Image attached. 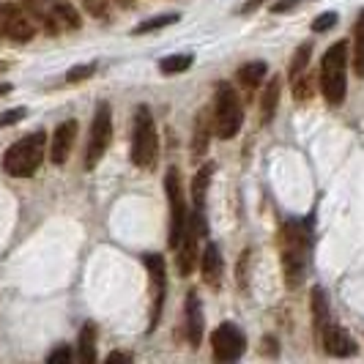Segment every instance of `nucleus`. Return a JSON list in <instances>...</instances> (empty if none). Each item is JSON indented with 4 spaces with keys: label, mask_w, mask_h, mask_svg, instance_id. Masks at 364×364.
<instances>
[{
    "label": "nucleus",
    "mask_w": 364,
    "mask_h": 364,
    "mask_svg": "<svg viewBox=\"0 0 364 364\" xmlns=\"http://www.w3.org/2000/svg\"><path fill=\"white\" fill-rule=\"evenodd\" d=\"M321 334H323V348H326V353H331V356H356L359 346L353 343V337H350L343 326L326 323Z\"/></svg>",
    "instance_id": "nucleus-14"
},
{
    "label": "nucleus",
    "mask_w": 364,
    "mask_h": 364,
    "mask_svg": "<svg viewBox=\"0 0 364 364\" xmlns=\"http://www.w3.org/2000/svg\"><path fill=\"white\" fill-rule=\"evenodd\" d=\"M192 60H195L192 55H170V58L159 60V69H162L164 74H181L192 66Z\"/></svg>",
    "instance_id": "nucleus-24"
},
{
    "label": "nucleus",
    "mask_w": 364,
    "mask_h": 364,
    "mask_svg": "<svg viewBox=\"0 0 364 364\" xmlns=\"http://www.w3.org/2000/svg\"><path fill=\"white\" fill-rule=\"evenodd\" d=\"M203 279L205 285L211 288H219L222 285V255H219L217 244H208L203 250Z\"/></svg>",
    "instance_id": "nucleus-16"
},
{
    "label": "nucleus",
    "mask_w": 364,
    "mask_h": 364,
    "mask_svg": "<svg viewBox=\"0 0 364 364\" xmlns=\"http://www.w3.org/2000/svg\"><path fill=\"white\" fill-rule=\"evenodd\" d=\"M263 3H266V0H247V3H244V9H241V14H250L252 9H257V6H263Z\"/></svg>",
    "instance_id": "nucleus-35"
},
{
    "label": "nucleus",
    "mask_w": 364,
    "mask_h": 364,
    "mask_svg": "<svg viewBox=\"0 0 364 364\" xmlns=\"http://www.w3.org/2000/svg\"><path fill=\"white\" fill-rule=\"evenodd\" d=\"M183 310H186V340H189L192 348H198L203 340V310H200V299H198L195 291L186 296Z\"/></svg>",
    "instance_id": "nucleus-15"
},
{
    "label": "nucleus",
    "mask_w": 364,
    "mask_h": 364,
    "mask_svg": "<svg viewBox=\"0 0 364 364\" xmlns=\"http://www.w3.org/2000/svg\"><path fill=\"white\" fill-rule=\"evenodd\" d=\"M91 74H96V63H85V66H74V69H69V74H66V80H69V82H82V80H88Z\"/></svg>",
    "instance_id": "nucleus-29"
},
{
    "label": "nucleus",
    "mask_w": 364,
    "mask_h": 364,
    "mask_svg": "<svg viewBox=\"0 0 364 364\" xmlns=\"http://www.w3.org/2000/svg\"><path fill=\"white\" fill-rule=\"evenodd\" d=\"M44 148H47V137L44 132H33L28 137H22L19 143L6 151L3 156V170L14 178H28L33 176L41 162H44Z\"/></svg>",
    "instance_id": "nucleus-3"
},
{
    "label": "nucleus",
    "mask_w": 364,
    "mask_h": 364,
    "mask_svg": "<svg viewBox=\"0 0 364 364\" xmlns=\"http://www.w3.org/2000/svg\"><path fill=\"white\" fill-rule=\"evenodd\" d=\"M208 109H203L198 115V129H195V156H203L208 148Z\"/></svg>",
    "instance_id": "nucleus-25"
},
{
    "label": "nucleus",
    "mask_w": 364,
    "mask_h": 364,
    "mask_svg": "<svg viewBox=\"0 0 364 364\" xmlns=\"http://www.w3.org/2000/svg\"><path fill=\"white\" fill-rule=\"evenodd\" d=\"M334 22H337V14L328 11V14H323V17H318L315 22H312V31H315V33H323V31H328V28H334Z\"/></svg>",
    "instance_id": "nucleus-31"
},
{
    "label": "nucleus",
    "mask_w": 364,
    "mask_h": 364,
    "mask_svg": "<svg viewBox=\"0 0 364 364\" xmlns=\"http://www.w3.org/2000/svg\"><path fill=\"white\" fill-rule=\"evenodd\" d=\"M0 33L9 36L11 41L25 44V41H31V38L36 36V22H33V17L22 6L3 3L0 6Z\"/></svg>",
    "instance_id": "nucleus-9"
},
{
    "label": "nucleus",
    "mask_w": 364,
    "mask_h": 364,
    "mask_svg": "<svg viewBox=\"0 0 364 364\" xmlns=\"http://www.w3.org/2000/svg\"><path fill=\"white\" fill-rule=\"evenodd\" d=\"M74 137H77V121L69 118V121L58 124V129H55V134H53V146H50V159H53V164L69 162Z\"/></svg>",
    "instance_id": "nucleus-12"
},
{
    "label": "nucleus",
    "mask_w": 364,
    "mask_h": 364,
    "mask_svg": "<svg viewBox=\"0 0 364 364\" xmlns=\"http://www.w3.org/2000/svg\"><path fill=\"white\" fill-rule=\"evenodd\" d=\"M28 115V109L25 107H17V109H6V112H0V129L3 127H14V124H19L22 118Z\"/></svg>",
    "instance_id": "nucleus-30"
},
{
    "label": "nucleus",
    "mask_w": 364,
    "mask_h": 364,
    "mask_svg": "<svg viewBox=\"0 0 364 364\" xmlns=\"http://www.w3.org/2000/svg\"><path fill=\"white\" fill-rule=\"evenodd\" d=\"M77 353H80V362L82 364L96 362V323H85V326L80 328Z\"/></svg>",
    "instance_id": "nucleus-17"
},
{
    "label": "nucleus",
    "mask_w": 364,
    "mask_h": 364,
    "mask_svg": "<svg viewBox=\"0 0 364 364\" xmlns=\"http://www.w3.org/2000/svg\"><path fill=\"white\" fill-rule=\"evenodd\" d=\"M109 140H112V112H109L107 102H102L96 107L91 124V137H88V148H85V170H93L102 162V156L109 148Z\"/></svg>",
    "instance_id": "nucleus-7"
},
{
    "label": "nucleus",
    "mask_w": 364,
    "mask_h": 364,
    "mask_svg": "<svg viewBox=\"0 0 364 364\" xmlns=\"http://www.w3.org/2000/svg\"><path fill=\"white\" fill-rule=\"evenodd\" d=\"M115 3H118V6H132L134 0H115Z\"/></svg>",
    "instance_id": "nucleus-37"
},
{
    "label": "nucleus",
    "mask_w": 364,
    "mask_h": 364,
    "mask_svg": "<svg viewBox=\"0 0 364 364\" xmlns=\"http://www.w3.org/2000/svg\"><path fill=\"white\" fill-rule=\"evenodd\" d=\"M238 82L244 85V88H255L263 82V77H266V63L263 60H252V63H244L241 69H238Z\"/></svg>",
    "instance_id": "nucleus-19"
},
{
    "label": "nucleus",
    "mask_w": 364,
    "mask_h": 364,
    "mask_svg": "<svg viewBox=\"0 0 364 364\" xmlns=\"http://www.w3.org/2000/svg\"><path fill=\"white\" fill-rule=\"evenodd\" d=\"M279 255L282 269L288 277V288H299L304 272H307V257H310V230L304 222L288 219L279 230Z\"/></svg>",
    "instance_id": "nucleus-1"
},
{
    "label": "nucleus",
    "mask_w": 364,
    "mask_h": 364,
    "mask_svg": "<svg viewBox=\"0 0 364 364\" xmlns=\"http://www.w3.org/2000/svg\"><path fill=\"white\" fill-rule=\"evenodd\" d=\"M159 154V140H156V127L154 115L146 105L134 109V134H132V162L143 170H151L156 164Z\"/></svg>",
    "instance_id": "nucleus-5"
},
{
    "label": "nucleus",
    "mask_w": 364,
    "mask_h": 364,
    "mask_svg": "<svg viewBox=\"0 0 364 364\" xmlns=\"http://www.w3.org/2000/svg\"><path fill=\"white\" fill-rule=\"evenodd\" d=\"M310 93H312V77H296L293 80V96L299 99V102H307L310 99Z\"/></svg>",
    "instance_id": "nucleus-27"
},
{
    "label": "nucleus",
    "mask_w": 364,
    "mask_h": 364,
    "mask_svg": "<svg viewBox=\"0 0 364 364\" xmlns=\"http://www.w3.org/2000/svg\"><path fill=\"white\" fill-rule=\"evenodd\" d=\"M348 44L346 41H337L331 44L323 55V63H321V91L326 96L328 105H343L348 93Z\"/></svg>",
    "instance_id": "nucleus-4"
},
{
    "label": "nucleus",
    "mask_w": 364,
    "mask_h": 364,
    "mask_svg": "<svg viewBox=\"0 0 364 364\" xmlns=\"http://www.w3.org/2000/svg\"><path fill=\"white\" fill-rule=\"evenodd\" d=\"M181 14L178 11H173V14H162V17H154V19H146V22H140L137 28H134V36H143V33H151V31H159L164 25H173V22H178Z\"/></svg>",
    "instance_id": "nucleus-23"
},
{
    "label": "nucleus",
    "mask_w": 364,
    "mask_h": 364,
    "mask_svg": "<svg viewBox=\"0 0 364 364\" xmlns=\"http://www.w3.org/2000/svg\"><path fill=\"white\" fill-rule=\"evenodd\" d=\"M310 55H312V41H304V44L296 50V55H293V60H291V80H296L299 74L307 69Z\"/></svg>",
    "instance_id": "nucleus-26"
},
{
    "label": "nucleus",
    "mask_w": 364,
    "mask_h": 364,
    "mask_svg": "<svg viewBox=\"0 0 364 364\" xmlns=\"http://www.w3.org/2000/svg\"><path fill=\"white\" fill-rule=\"evenodd\" d=\"M6 93H11V85L9 82H0V96H6Z\"/></svg>",
    "instance_id": "nucleus-36"
},
{
    "label": "nucleus",
    "mask_w": 364,
    "mask_h": 364,
    "mask_svg": "<svg viewBox=\"0 0 364 364\" xmlns=\"http://www.w3.org/2000/svg\"><path fill=\"white\" fill-rule=\"evenodd\" d=\"M164 192H167V200H170V236H167V244L176 250L183 236V228H186V203H183L181 192V176H178L176 167H170L167 176H164Z\"/></svg>",
    "instance_id": "nucleus-8"
},
{
    "label": "nucleus",
    "mask_w": 364,
    "mask_h": 364,
    "mask_svg": "<svg viewBox=\"0 0 364 364\" xmlns=\"http://www.w3.org/2000/svg\"><path fill=\"white\" fill-rule=\"evenodd\" d=\"M301 0H279V3H274V14H282V11H288V9H293V6H299Z\"/></svg>",
    "instance_id": "nucleus-33"
},
{
    "label": "nucleus",
    "mask_w": 364,
    "mask_h": 364,
    "mask_svg": "<svg viewBox=\"0 0 364 364\" xmlns=\"http://www.w3.org/2000/svg\"><path fill=\"white\" fill-rule=\"evenodd\" d=\"M22 9L50 36H58L60 31H77L80 28V14L69 0H22Z\"/></svg>",
    "instance_id": "nucleus-2"
},
{
    "label": "nucleus",
    "mask_w": 364,
    "mask_h": 364,
    "mask_svg": "<svg viewBox=\"0 0 364 364\" xmlns=\"http://www.w3.org/2000/svg\"><path fill=\"white\" fill-rule=\"evenodd\" d=\"M6 69H9V63H3V60H0V72H6Z\"/></svg>",
    "instance_id": "nucleus-38"
},
{
    "label": "nucleus",
    "mask_w": 364,
    "mask_h": 364,
    "mask_svg": "<svg viewBox=\"0 0 364 364\" xmlns=\"http://www.w3.org/2000/svg\"><path fill=\"white\" fill-rule=\"evenodd\" d=\"M312 318H315V331L321 334L328 323V304L323 288H312Z\"/></svg>",
    "instance_id": "nucleus-20"
},
{
    "label": "nucleus",
    "mask_w": 364,
    "mask_h": 364,
    "mask_svg": "<svg viewBox=\"0 0 364 364\" xmlns=\"http://www.w3.org/2000/svg\"><path fill=\"white\" fill-rule=\"evenodd\" d=\"M47 362L55 364V362H72V350L69 348H55L53 353L47 356Z\"/></svg>",
    "instance_id": "nucleus-32"
},
{
    "label": "nucleus",
    "mask_w": 364,
    "mask_h": 364,
    "mask_svg": "<svg viewBox=\"0 0 364 364\" xmlns=\"http://www.w3.org/2000/svg\"><path fill=\"white\" fill-rule=\"evenodd\" d=\"M211 348H214V359L217 362H236V359H241V353L247 348V340H244L241 328H236L233 323H222L211 334Z\"/></svg>",
    "instance_id": "nucleus-11"
},
{
    "label": "nucleus",
    "mask_w": 364,
    "mask_h": 364,
    "mask_svg": "<svg viewBox=\"0 0 364 364\" xmlns=\"http://www.w3.org/2000/svg\"><path fill=\"white\" fill-rule=\"evenodd\" d=\"M205 233V222H203V211H195V217H186V228L178 241V272L181 277H189L195 263H198V236Z\"/></svg>",
    "instance_id": "nucleus-10"
},
{
    "label": "nucleus",
    "mask_w": 364,
    "mask_h": 364,
    "mask_svg": "<svg viewBox=\"0 0 364 364\" xmlns=\"http://www.w3.org/2000/svg\"><path fill=\"white\" fill-rule=\"evenodd\" d=\"M143 263L151 272V285H154V312H151V328L156 326L159 321V312H162V301H164V260L162 255H154L148 252L143 255Z\"/></svg>",
    "instance_id": "nucleus-13"
},
{
    "label": "nucleus",
    "mask_w": 364,
    "mask_h": 364,
    "mask_svg": "<svg viewBox=\"0 0 364 364\" xmlns=\"http://www.w3.org/2000/svg\"><path fill=\"white\" fill-rule=\"evenodd\" d=\"M277 99H279V80H272L266 85V91H263V99H260V118H263V124H272Z\"/></svg>",
    "instance_id": "nucleus-21"
},
{
    "label": "nucleus",
    "mask_w": 364,
    "mask_h": 364,
    "mask_svg": "<svg viewBox=\"0 0 364 364\" xmlns=\"http://www.w3.org/2000/svg\"><path fill=\"white\" fill-rule=\"evenodd\" d=\"M244 121V109L238 102L236 91L230 82H219L217 96H214V132L219 140H230L236 137Z\"/></svg>",
    "instance_id": "nucleus-6"
},
{
    "label": "nucleus",
    "mask_w": 364,
    "mask_h": 364,
    "mask_svg": "<svg viewBox=\"0 0 364 364\" xmlns=\"http://www.w3.org/2000/svg\"><path fill=\"white\" fill-rule=\"evenodd\" d=\"M80 3L85 6V11L93 14V17H99V19L109 17V0H80Z\"/></svg>",
    "instance_id": "nucleus-28"
},
{
    "label": "nucleus",
    "mask_w": 364,
    "mask_h": 364,
    "mask_svg": "<svg viewBox=\"0 0 364 364\" xmlns=\"http://www.w3.org/2000/svg\"><path fill=\"white\" fill-rule=\"evenodd\" d=\"M107 362L109 364H112V362H124V364H127V362H132V356H129V353H121V350H115V353H109V356H107Z\"/></svg>",
    "instance_id": "nucleus-34"
},
{
    "label": "nucleus",
    "mask_w": 364,
    "mask_h": 364,
    "mask_svg": "<svg viewBox=\"0 0 364 364\" xmlns=\"http://www.w3.org/2000/svg\"><path fill=\"white\" fill-rule=\"evenodd\" d=\"M211 176H214V162H205L200 170H198L195 181H192V198H195V208H198V211H203V205H205V192H208Z\"/></svg>",
    "instance_id": "nucleus-18"
},
{
    "label": "nucleus",
    "mask_w": 364,
    "mask_h": 364,
    "mask_svg": "<svg viewBox=\"0 0 364 364\" xmlns=\"http://www.w3.org/2000/svg\"><path fill=\"white\" fill-rule=\"evenodd\" d=\"M353 69L359 77H364V11L356 19L353 28Z\"/></svg>",
    "instance_id": "nucleus-22"
}]
</instances>
